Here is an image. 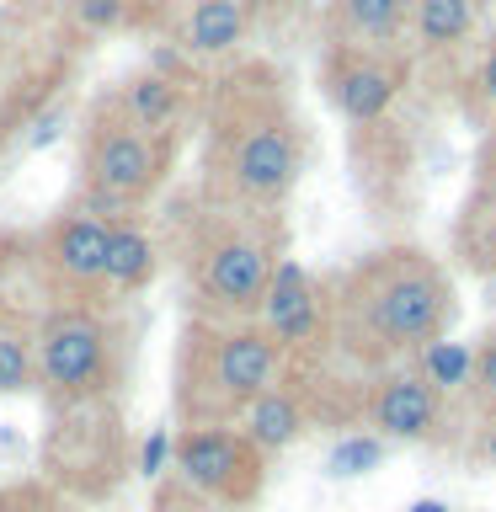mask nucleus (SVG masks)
<instances>
[{"label": "nucleus", "mask_w": 496, "mask_h": 512, "mask_svg": "<svg viewBox=\"0 0 496 512\" xmlns=\"http://www.w3.org/2000/svg\"><path fill=\"white\" fill-rule=\"evenodd\" d=\"M454 315H459V299L443 262H432L416 246H395V251L368 256L363 267H352L342 288L326 294L320 342L299 363L342 358L368 384L384 368L411 363L427 342L448 336Z\"/></svg>", "instance_id": "f257e3e1"}, {"label": "nucleus", "mask_w": 496, "mask_h": 512, "mask_svg": "<svg viewBox=\"0 0 496 512\" xmlns=\"http://www.w3.org/2000/svg\"><path fill=\"white\" fill-rule=\"evenodd\" d=\"M288 379V358L256 320H187L176 347V422L182 427H224L240 422L262 390Z\"/></svg>", "instance_id": "f03ea898"}, {"label": "nucleus", "mask_w": 496, "mask_h": 512, "mask_svg": "<svg viewBox=\"0 0 496 512\" xmlns=\"http://www.w3.org/2000/svg\"><path fill=\"white\" fill-rule=\"evenodd\" d=\"M123 379V331L107 304H54L32 336V390L48 411L107 400Z\"/></svg>", "instance_id": "7ed1b4c3"}, {"label": "nucleus", "mask_w": 496, "mask_h": 512, "mask_svg": "<svg viewBox=\"0 0 496 512\" xmlns=\"http://www.w3.org/2000/svg\"><path fill=\"white\" fill-rule=\"evenodd\" d=\"M278 262H283V235L272 230V224L251 219V224H219V230L208 224V230L192 240V256H187L192 315L224 320V326L256 320L267 278Z\"/></svg>", "instance_id": "20e7f679"}, {"label": "nucleus", "mask_w": 496, "mask_h": 512, "mask_svg": "<svg viewBox=\"0 0 496 512\" xmlns=\"http://www.w3.org/2000/svg\"><path fill=\"white\" fill-rule=\"evenodd\" d=\"M48 470L64 491L80 496H107L128 475V443L118 427V400H86V406L54 411V432L43 443Z\"/></svg>", "instance_id": "39448f33"}, {"label": "nucleus", "mask_w": 496, "mask_h": 512, "mask_svg": "<svg viewBox=\"0 0 496 512\" xmlns=\"http://www.w3.org/2000/svg\"><path fill=\"white\" fill-rule=\"evenodd\" d=\"M171 459H176V480H182L187 491L208 496L214 507H251L256 496H262L267 459L240 438L235 422L182 427L171 443Z\"/></svg>", "instance_id": "423d86ee"}, {"label": "nucleus", "mask_w": 496, "mask_h": 512, "mask_svg": "<svg viewBox=\"0 0 496 512\" xmlns=\"http://www.w3.org/2000/svg\"><path fill=\"white\" fill-rule=\"evenodd\" d=\"M299 134L288 118H251L230 144V160H224V176H230V192L246 208H272L288 198V187L299 182Z\"/></svg>", "instance_id": "0eeeda50"}, {"label": "nucleus", "mask_w": 496, "mask_h": 512, "mask_svg": "<svg viewBox=\"0 0 496 512\" xmlns=\"http://www.w3.org/2000/svg\"><path fill=\"white\" fill-rule=\"evenodd\" d=\"M358 416L374 427L379 443H438L448 427V395L416 374V368H384L363 384Z\"/></svg>", "instance_id": "6e6552de"}, {"label": "nucleus", "mask_w": 496, "mask_h": 512, "mask_svg": "<svg viewBox=\"0 0 496 512\" xmlns=\"http://www.w3.org/2000/svg\"><path fill=\"white\" fill-rule=\"evenodd\" d=\"M166 150L155 144V134H144L128 118H102L91 128V150H86V182L91 198H107L118 208H134L144 192L160 182Z\"/></svg>", "instance_id": "1a4fd4ad"}, {"label": "nucleus", "mask_w": 496, "mask_h": 512, "mask_svg": "<svg viewBox=\"0 0 496 512\" xmlns=\"http://www.w3.org/2000/svg\"><path fill=\"white\" fill-rule=\"evenodd\" d=\"M107 235H112V219H96L86 208L64 214L43 240V272L54 283L59 304H107Z\"/></svg>", "instance_id": "9d476101"}, {"label": "nucleus", "mask_w": 496, "mask_h": 512, "mask_svg": "<svg viewBox=\"0 0 496 512\" xmlns=\"http://www.w3.org/2000/svg\"><path fill=\"white\" fill-rule=\"evenodd\" d=\"M256 326L283 347L288 363H299L304 352L320 342V326H326V288H320V278L310 267H299L294 256H283V262L272 267V278H267Z\"/></svg>", "instance_id": "9b49d317"}, {"label": "nucleus", "mask_w": 496, "mask_h": 512, "mask_svg": "<svg viewBox=\"0 0 496 512\" xmlns=\"http://www.w3.org/2000/svg\"><path fill=\"white\" fill-rule=\"evenodd\" d=\"M400 96V70L384 59L352 54L331 70V107L352 123H379Z\"/></svg>", "instance_id": "f8f14e48"}, {"label": "nucleus", "mask_w": 496, "mask_h": 512, "mask_svg": "<svg viewBox=\"0 0 496 512\" xmlns=\"http://www.w3.org/2000/svg\"><path fill=\"white\" fill-rule=\"evenodd\" d=\"M235 427H240V438H246L256 454L272 459V454H283V448L294 443L304 427H310V411H304V400H299L294 384L278 379L272 390H262L246 411H240Z\"/></svg>", "instance_id": "ddd939ff"}, {"label": "nucleus", "mask_w": 496, "mask_h": 512, "mask_svg": "<svg viewBox=\"0 0 496 512\" xmlns=\"http://www.w3.org/2000/svg\"><path fill=\"white\" fill-rule=\"evenodd\" d=\"M160 272V251L150 230H144L139 219H118L107 235V272L102 283L112 288V294H139V288H150Z\"/></svg>", "instance_id": "4468645a"}, {"label": "nucleus", "mask_w": 496, "mask_h": 512, "mask_svg": "<svg viewBox=\"0 0 496 512\" xmlns=\"http://www.w3.org/2000/svg\"><path fill=\"white\" fill-rule=\"evenodd\" d=\"M32 336H38V315L0 299V395L32 390Z\"/></svg>", "instance_id": "2eb2a0df"}, {"label": "nucleus", "mask_w": 496, "mask_h": 512, "mask_svg": "<svg viewBox=\"0 0 496 512\" xmlns=\"http://www.w3.org/2000/svg\"><path fill=\"white\" fill-rule=\"evenodd\" d=\"M246 38V0H198L187 16V48L192 54H230Z\"/></svg>", "instance_id": "dca6fc26"}, {"label": "nucleus", "mask_w": 496, "mask_h": 512, "mask_svg": "<svg viewBox=\"0 0 496 512\" xmlns=\"http://www.w3.org/2000/svg\"><path fill=\"white\" fill-rule=\"evenodd\" d=\"M176 112H182V91H176V80L144 70L123 86V118L139 123L144 134H160L166 123H176Z\"/></svg>", "instance_id": "f3484780"}, {"label": "nucleus", "mask_w": 496, "mask_h": 512, "mask_svg": "<svg viewBox=\"0 0 496 512\" xmlns=\"http://www.w3.org/2000/svg\"><path fill=\"white\" fill-rule=\"evenodd\" d=\"M411 22L422 48H454L475 27V0H411Z\"/></svg>", "instance_id": "a211bd4d"}, {"label": "nucleus", "mask_w": 496, "mask_h": 512, "mask_svg": "<svg viewBox=\"0 0 496 512\" xmlns=\"http://www.w3.org/2000/svg\"><path fill=\"white\" fill-rule=\"evenodd\" d=\"M411 368L422 374L432 390L454 395V390H470V374H475V352L464 342H448V336H438V342H427L422 352L411 358Z\"/></svg>", "instance_id": "6ab92c4d"}, {"label": "nucleus", "mask_w": 496, "mask_h": 512, "mask_svg": "<svg viewBox=\"0 0 496 512\" xmlns=\"http://www.w3.org/2000/svg\"><path fill=\"white\" fill-rule=\"evenodd\" d=\"M411 16V0H336V22L368 43H390Z\"/></svg>", "instance_id": "aec40b11"}, {"label": "nucleus", "mask_w": 496, "mask_h": 512, "mask_svg": "<svg viewBox=\"0 0 496 512\" xmlns=\"http://www.w3.org/2000/svg\"><path fill=\"white\" fill-rule=\"evenodd\" d=\"M384 464V443L374 438V432H347V438H336L326 470L331 475H368Z\"/></svg>", "instance_id": "412c9836"}, {"label": "nucleus", "mask_w": 496, "mask_h": 512, "mask_svg": "<svg viewBox=\"0 0 496 512\" xmlns=\"http://www.w3.org/2000/svg\"><path fill=\"white\" fill-rule=\"evenodd\" d=\"M470 395H475V406L496 416V331L486 336V342L475 347V374H470Z\"/></svg>", "instance_id": "4be33fe9"}, {"label": "nucleus", "mask_w": 496, "mask_h": 512, "mask_svg": "<svg viewBox=\"0 0 496 512\" xmlns=\"http://www.w3.org/2000/svg\"><path fill=\"white\" fill-rule=\"evenodd\" d=\"M123 16H128V0H75V22L91 32L123 27Z\"/></svg>", "instance_id": "5701e85b"}, {"label": "nucleus", "mask_w": 496, "mask_h": 512, "mask_svg": "<svg viewBox=\"0 0 496 512\" xmlns=\"http://www.w3.org/2000/svg\"><path fill=\"white\" fill-rule=\"evenodd\" d=\"M171 443H176V438H171V427H155L150 438L139 443V475H144V480H160V475H166Z\"/></svg>", "instance_id": "b1692460"}, {"label": "nucleus", "mask_w": 496, "mask_h": 512, "mask_svg": "<svg viewBox=\"0 0 496 512\" xmlns=\"http://www.w3.org/2000/svg\"><path fill=\"white\" fill-rule=\"evenodd\" d=\"M470 454H475L480 464H496V416H486V422H480V432L470 438Z\"/></svg>", "instance_id": "393cba45"}, {"label": "nucleus", "mask_w": 496, "mask_h": 512, "mask_svg": "<svg viewBox=\"0 0 496 512\" xmlns=\"http://www.w3.org/2000/svg\"><path fill=\"white\" fill-rule=\"evenodd\" d=\"M475 86H480V96L496 107V43L486 48V59H480V70H475Z\"/></svg>", "instance_id": "a878e982"}, {"label": "nucleus", "mask_w": 496, "mask_h": 512, "mask_svg": "<svg viewBox=\"0 0 496 512\" xmlns=\"http://www.w3.org/2000/svg\"><path fill=\"white\" fill-rule=\"evenodd\" d=\"M150 64H155V75H182V54H176V48H155V54H150Z\"/></svg>", "instance_id": "bb28decb"}, {"label": "nucleus", "mask_w": 496, "mask_h": 512, "mask_svg": "<svg viewBox=\"0 0 496 512\" xmlns=\"http://www.w3.org/2000/svg\"><path fill=\"white\" fill-rule=\"evenodd\" d=\"M27 512H70V507H59V502H54V496H38V502H32Z\"/></svg>", "instance_id": "cd10ccee"}, {"label": "nucleus", "mask_w": 496, "mask_h": 512, "mask_svg": "<svg viewBox=\"0 0 496 512\" xmlns=\"http://www.w3.org/2000/svg\"><path fill=\"white\" fill-rule=\"evenodd\" d=\"M411 512H448V507H443V502H416Z\"/></svg>", "instance_id": "c85d7f7f"}, {"label": "nucleus", "mask_w": 496, "mask_h": 512, "mask_svg": "<svg viewBox=\"0 0 496 512\" xmlns=\"http://www.w3.org/2000/svg\"><path fill=\"white\" fill-rule=\"evenodd\" d=\"M128 6H160V0H128Z\"/></svg>", "instance_id": "c756f323"}]
</instances>
